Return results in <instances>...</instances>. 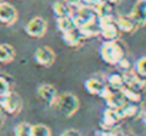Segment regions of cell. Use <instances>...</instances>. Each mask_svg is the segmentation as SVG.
<instances>
[{"label": "cell", "instance_id": "6da1fadb", "mask_svg": "<svg viewBox=\"0 0 146 136\" xmlns=\"http://www.w3.org/2000/svg\"><path fill=\"white\" fill-rule=\"evenodd\" d=\"M100 57L106 64L116 66L117 62L125 56V46L116 39V40H106L100 46Z\"/></svg>", "mask_w": 146, "mask_h": 136}, {"label": "cell", "instance_id": "7a4b0ae2", "mask_svg": "<svg viewBox=\"0 0 146 136\" xmlns=\"http://www.w3.org/2000/svg\"><path fill=\"white\" fill-rule=\"evenodd\" d=\"M79 106H80V102L79 99L70 93V92H66L63 95H59L57 98V103H56V107L62 112L63 116L66 117H72L78 110H79Z\"/></svg>", "mask_w": 146, "mask_h": 136}, {"label": "cell", "instance_id": "3957f363", "mask_svg": "<svg viewBox=\"0 0 146 136\" xmlns=\"http://www.w3.org/2000/svg\"><path fill=\"white\" fill-rule=\"evenodd\" d=\"M72 19H73V23H75L76 27H80L92 20H96L98 19V15H96V10L93 6L90 5H79L76 7V12L72 13Z\"/></svg>", "mask_w": 146, "mask_h": 136}, {"label": "cell", "instance_id": "277c9868", "mask_svg": "<svg viewBox=\"0 0 146 136\" xmlns=\"http://www.w3.org/2000/svg\"><path fill=\"white\" fill-rule=\"evenodd\" d=\"M0 102H2V106H3L5 112L6 113H10V115H17L22 110V107H23L22 98L16 92H12V90L6 96H3Z\"/></svg>", "mask_w": 146, "mask_h": 136}, {"label": "cell", "instance_id": "5b68a950", "mask_svg": "<svg viewBox=\"0 0 146 136\" xmlns=\"http://www.w3.org/2000/svg\"><path fill=\"white\" fill-rule=\"evenodd\" d=\"M46 30H47V23L42 17H33L25 26V32L32 37H42L44 36Z\"/></svg>", "mask_w": 146, "mask_h": 136}, {"label": "cell", "instance_id": "8992f818", "mask_svg": "<svg viewBox=\"0 0 146 136\" xmlns=\"http://www.w3.org/2000/svg\"><path fill=\"white\" fill-rule=\"evenodd\" d=\"M35 60L43 67H50L56 60V53L49 46H42L35 52Z\"/></svg>", "mask_w": 146, "mask_h": 136}, {"label": "cell", "instance_id": "52a82bcc", "mask_svg": "<svg viewBox=\"0 0 146 136\" xmlns=\"http://www.w3.org/2000/svg\"><path fill=\"white\" fill-rule=\"evenodd\" d=\"M122 117L120 115L117 113L116 109H105L103 113H102V120H100V127L102 129H115L119 126Z\"/></svg>", "mask_w": 146, "mask_h": 136}, {"label": "cell", "instance_id": "ba28073f", "mask_svg": "<svg viewBox=\"0 0 146 136\" xmlns=\"http://www.w3.org/2000/svg\"><path fill=\"white\" fill-rule=\"evenodd\" d=\"M123 76H125V86L130 88V89H135L137 92H142L146 89V78L137 75L136 72H123Z\"/></svg>", "mask_w": 146, "mask_h": 136}, {"label": "cell", "instance_id": "9c48e42d", "mask_svg": "<svg viewBox=\"0 0 146 136\" xmlns=\"http://www.w3.org/2000/svg\"><path fill=\"white\" fill-rule=\"evenodd\" d=\"M37 95H39V98L44 103H47L52 107H56L59 95H57V90H56L54 86H52V85H42L37 89Z\"/></svg>", "mask_w": 146, "mask_h": 136}, {"label": "cell", "instance_id": "30bf717a", "mask_svg": "<svg viewBox=\"0 0 146 136\" xmlns=\"http://www.w3.org/2000/svg\"><path fill=\"white\" fill-rule=\"evenodd\" d=\"M139 27L146 26V0H137V3L133 6L132 13L129 15Z\"/></svg>", "mask_w": 146, "mask_h": 136}, {"label": "cell", "instance_id": "8fae6325", "mask_svg": "<svg viewBox=\"0 0 146 136\" xmlns=\"http://www.w3.org/2000/svg\"><path fill=\"white\" fill-rule=\"evenodd\" d=\"M106 85L108 83H106L103 76H93V78H89L85 82V89H86L88 93L99 96L102 93V90L106 88Z\"/></svg>", "mask_w": 146, "mask_h": 136}, {"label": "cell", "instance_id": "7c38bea8", "mask_svg": "<svg viewBox=\"0 0 146 136\" xmlns=\"http://www.w3.org/2000/svg\"><path fill=\"white\" fill-rule=\"evenodd\" d=\"M17 20V10L9 3H0V22L5 25H13Z\"/></svg>", "mask_w": 146, "mask_h": 136}, {"label": "cell", "instance_id": "4fadbf2b", "mask_svg": "<svg viewBox=\"0 0 146 136\" xmlns=\"http://www.w3.org/2000/svg\"><path fill=\"white\" fill-rule=\"evenodd\" d=\"M142 109L137 103H130V102H126L123 106H120L117 109V113L120 115L122 119H127V117H140L142 115Z\"/></svg>", "mask_w": 146, "mask_h": 136}, {"label": "cell", "instance_id": "5bb4252c", "mask_svg": "<svg viewBox=\"0 0 146 136\" xmlns=\"http://www.w3.org/2000/svg\"><path fill=\"white\" fill-rule=\"evenodd\" d=\"M83 40H85V37L82 36L79 27H73V29H70V30H67V32L63 33V42L67 46H72V47L80 46Z\"/></svg>", "mask_w": 146, "mask_h": 136}, {"label": "cell", "instance_id": "9a60e30c", "mask_svg": "<svg viewBox=\"0 0 146 136\" xmlns=\"http://www.w3.org/2000/svg\"><path fill=\"white\" fill-rule=\"evenodd\" d=\"M115 22H116L117 29L125 33H135L136 29L139 27L130 16H119L117 19H115Z\"/></svg>", "mask_w": 146, "mask_h": 136}, {"label": "cell", "instance_id": "2e32d148", "mask_svg": "<svg viewBox=\"0 0 146 136\" xmlns=\"http://www.w3.org/2000/svg\"><path fill=\"white\" fill-rule=\"evenodd\" d=\"M79 30H80V33H82V36H83L85 39L96 37V36L100 34V25H99V20H98V19H96V20H92V22H89V23L80 26Z\"/></svg>", "mask_w": 146, "mask_h": 136}, {"label": "cell", "instance_id": "e0dca14e", "mask_svg": "<svg viewBox=\"0 0 146 136\" xmlns=\"http://www.w3.org/2000/svg\"><path fill=\"white\" fill-rule=\"evenodd\" d=\"M105 102H106L108 107H110V109H116V110H117L120 106H123V105L126 103V100H125L123 95L120 93V90H113L112 95H110Z\"/></svg>", "mask_w": 146, "mask_h": 136}, {"label": "cell", "instance_id": "ac0fdd59", "mask_svg": "<svg viewBox=\"0 0 146 136\" xmlns=\"http://www.w3.org/2000/svg\"><path fill=\"white\" fill-rule=\"evenodd\" d=\"M98 17H106V16H113V5L105 2V0H99L96 5H93Z\"/></svg>", "mask_w": 146, "mask_h": 136}, {"label": "cell", "instance_id": "d6986e66", "mask_svg": "<svg viewBox=\"0 0 146 136\" xmlns=\"http://www.w3.org/2000/svg\"><path fill=\"white\" fill-rule=\"evenodd\" d=\"M106 83L112 90H120L125 86V76L123 73H112L108 76Z\"/></svg>", "mask_w": 146, "mask_h": 136}, {"label": "cell", "instance_id": "ffe728a7", "mask_svg": "<svg viewBox=\"0 0 146 136\" xmlns=\"http://www.w3.org/2000/svg\"><path fill=\"white\" fill-rule=\"evenodd\" d=\"M120 93L123 95V98H125L126 102L137 103V105L142 102V95H140V92H137V90H135V89H130V88H127V86H123V88L120 89Z\"/></svg>", "mask_w": 146, "mask_h": 136}, {"label": "cell", "instance_id": "44dd1931", "mask_svg": "<svg viewBox=\"0 0 146 136\" xmlns=\"http://www.w3.org/2000/svg\"><path fill=\"white\" fill-rule=\"evenodd\" d=\"M16 57V52L10 44H0V63H10Z\"/></svg>", "mask_w": 146, "mask_h": 136}, {"label": "cell", "instance_id": "7402d4cb", "mask_svg": "<svg viewBox=\"0 0 146 136\" xmlns=\"http://www.w3.org/2000/svg\"><path fill=\"white\" fill-rule=\"evenodd\" d=\"M53 12H54V16L56 17H67V16H72V7L69 5H66L64 2L59 0V2H54L53 3Z\"/></svg>", "mask_w": 146, "mask_h": 136}, {"label": "cell", "instance_id": "603a6c76", "mask_svg": "<svg viewBox=\"0 0 146 136\" xmlns=\"http://www.w3.org/2000/svg\"><path fill=\"white\" fill-rule=\"evenodd\" d=\"M56 26H57V30L62 32V33H64V32H67V30H70V29H73V27H76L75 23H73L72 16H67V17H57Z\"/></svg>", "mask_w": 146, "mask_h": 136}, {"label": "cell", "instance_id": "cb8c5ba5", "mask_svg": "<svg viewBox=\"0 0 146 136\" xmlns=\"http://www.w3.org/2000/svg\"><path fill=\"white\" fill-rule=\"evenodd\" d=\"M15 136H32V125L22 122L15 127Z\"/></svg>", "mask_w": 146, "mask_h": 136}, {"label": "cell", "instance_id": "d4e9b609", "mask_svg": "<svg viewBox=\"0 0 146 136\" xmlns=\"http://www.w3.org/2000/svg\"><path fill=\"white\" fill-rule=\"evenodd\" d=\"M32 136H52V130L42 123L32 125Z\"/></svg>", "mask_w": 146, "mask_h": 136}, {"label": "cell", "instance_id": "484cf974", "mask_svg": "<svg viewBox=\"0 0 146 136\" xmlns=\"http://www.w3.org/2000/svg\"><path fill=\"white\" fill-rule=\"evenodd\" d=\"M135 72L143 78H146V56H142L135 63Z\"/></svg>", "mask_w": 146, "mask_h": 136}, {"label": "cell", "instance_id": "4316f807", "mask_svg": "<svg viewBox=\"0 0 146 136\" xmlns=\"http://www.w3.org/2000/svg\"><path fill=\"white\" fill-rule=\"evenodd\" d=\"M9 92H10V82L6 78L0 76V98L6 96Z\"/></svg>", "mask_w": 146, "mask_h": 136}, {"label": "cell", "instance_id": "83f0119b", "mask_svg": "<svg viewBox=\"0 0 146 136\" xmlns=\"http://www.w3.org/2000/svg\"><path fill=\"white\" fill-rule=\"evenodd\" d=\"M116 66L119 67L122 72H129V70H132V63H130V60H129L126 56H123V57L117 62Z\"/></svg>", "mask_w": 146, "mask_h": 136}, {"label": "cell", "instance_id": "f1b7e54d", "mask_svg": "<svg viewBox=\"0 0 146 136\" xmlns=\"http://www.w3.org/2000/svg\"><path fill=\"white\" fill-rule=\"evenodd\" d=\"M96 136H119L115 129H100L99 132H96Z\"/></svg>", "mask_w": 146, "mask_h": 136}, {"label": "cell", "instance_id": "f546056e", "mask_svg": "<svg viewBox=\"0 0 146 136\" xmlns=\"http://www.w3.org/2000/svg\"><path fill=\"white\" fill-rule=\"evenodd\" d=\"M60 136H82V133H80L78 129H67V130H64Z\"/></svg>", "mask_w": 146, "mask_h": 136}, {"label": "cell", "instance_id": "4dcf8cb0", "mask_svg": "<svg viewBox=\"0 0 146 136\" xmlns=\"http://www.w3.org/2000/svg\"><path fill=\"white\" fill-rule=\"evenodd\" d=\"M62 2H64L70 7H78L79 5H82V0H62Z\"/></svg>", "mask_w": 146, "mask_h": 136}, {"label": "cell", "instance_id": "1f68e13d", "mask_svg": "<svg viewBox=\"0 0 146 136\" xmlns=\"http://www.w3.org/2000/svg\"><path fill=\"white\" fill-rule=\"evenodd\" d=\"M105 2H108V3H110V5H113V6H117L122 0H105Z\"/></svg>", "mask_w": 146, "mask_h": 136}, {"label": "cell", "instance_id": "d6a6232c", "mask_svg": "<svg viewBox=\"0 0 146 136\" xmlns=\"http://www.w3.org/2000/svg\"><path fill=\"white\" fill-rule=\"evenodd\" d=\"M140 117H142V122H143V123H145V126H146V112H142Z\"/></svg>", "mask_w": 146, "mask_h": 136}, {"label": "cell", "instance_id": "836d02e7", "mask_svg": "<svg viewBox=\"0 0 146 136\" xmlns=\"http://www.w3.org/2000/svg\"><path fill=\"white\" fill-rule=\"evenodd\" d=\"M3 113H5V109L2 106V102H0V117H3Z\"/></svg>", "mask_w": 146, "mask_h": 136}, {"label": "cell", "instance_id": "e575fe53", "mask_svg": "<svg viewBox=\"0 0 146 136\" xmlns=\"http://www.w3.org/2000/svg\"><path fill=\"white\" fill-rule=\"evenodd\" d=\"M0 120H2V117H0Z\"/></svg>", "mask_w": 146, "mask_h": 136}, {"label": "cell", "instance_id": "d590c367", "mask_svg": "<svg viewBox=\"0 0 146 136\" xmlns=\"http://www.w3.org/2000/svg\"><path fill=\"white\" fill-rule=\"evenodd\" d=\"M0 2H2V0H0Z\"/></svg>", "mask_w": 146, "mask_h": 136}]
</instances>
